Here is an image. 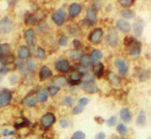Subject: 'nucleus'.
Here are the masks:
<instances>
[{
    "label": "nucleus",
    "instance_id": "1",
    "mask_svg": "<svg viewBox=\"0 0 151 139\" xmlns=\"http://www.w3.org/2000/svg\"><path fill=\"white\" fill-rule=\"evenodd\" d=\"M13 29V21L8 17L2 18L0 21V33L8 34L11 32Z\"/></svg>",
    "mask_w": 151,
    "mask_h": 139
},
{
    "label": "nucleus",
    "instance_id": "2",
    "mask_svg": "<svg viewBox=\"0 0 151 139\" xmlns=\"http://www.w3.org/2000/svg\"><path fill=\"white\" fill-rule=\"evenodd\" d=\"M65 17H66L65 11L62 10V9H59V10H57L53 13L52 18V20L54 22L56 25L61 27L64 23Z\"/></svg>",
    "mask_w": 151,
    "mask_h": 139
},
{
    "label": "nucleus",
    "instance_id": "3",
    "mask_svg": "<svg viewBox=\"0 0 151 139\" xmlns=\"http://www.w3.org/2000/svg\"><path fill=\"white\" fill-rule=\"evenodd\" d=\"M55 120V116L52 113H47L41 118V123L45 128H49L54 124Z\"/></svg>",
    "mask_w": 151,
    "mask_h": 139
},
{
    "label": "nucleus",
    "instance_id": "4",
    "mask_svg": "<svg viewBox=\"0 0 151 139\" xmlns=\"http://www.w3.org/2000/svg\"><path fill=\"white\" fill-rule=\"evenodd\" d=\"M82 89L85 91L87 93H96L98 92V88L94 80L92 81H83Z\"/></svg>",
    "mask_w": 151,
    "mask_h": 139
},
{
    "label": "nucleus",
    "instance_id": "5",
    "mask_svg": "<svg viewBox=\"0 0 151 139\" xmlns=\"http://www.w3.org/2000/svg\"><path fill=\"white\" fill-rule=\"evenodd\" d=\"M103 34H104V32H103L102 29L96 28L91 32V33L88 36V39L90 40L92 42L97 44V43L101 41Z\"/></svg>",
    "mask_w": 151,
    "mask_h": 139
},
{
    "label": "nucleus",
    "instance_id": "6",
    "mask_svg": "<svg viewBox=\"0 0 151 139\" xmlns=\"http://www.w3.org/2000/svg\"><path fill=\"white\" fill-rule=\"evenodd\" d=\"M97 11L94 8H89L87 11L86 18L85 20L89 25H92L94 23H95L97 21V15H96Z\"/></svg>",
    "mask_w": 151,
    "mask_h": 139
},
{
    "label": "nucleus",
    "instance_id": "7",
    "mask_svg": "<svg viewBox=\"0 0 151 139\" xmlns=\"http://www.w3.org/2000/svg\"><path fill=\"white\" fill-rule=\"evenodd\" d=\"M115 66L119 70L121 75H126L128 72V65L125 60L122 59H116L115 60Z\"/></svg>",
    "mask_w": 151,
    "mask_h": 139
},
{
    "label": "nucleus",
    "instance_id": "8",
    "mask_svg": "<svg viewBox=\"0 0 151 139\" xmlns=\"http://www.w3.org/2000/svg\"><path fill=\"white\" fill-rule=\"evenodd\" d=\"M130 46H131V50H130V54L134 57H138L140 54V51H141V47H142L141 43L135 39Z\"/></svg>",
    "mask_w": 151,
    "mask_h": 139
},
{
    "label": "nucleus",
    "instance_id": "9",
    "mask_svg": "<svg viewBox=\"0 0 151 139\" xmlns=\"http://www.w3.org/2000/svg\"><path fill=\"white\" fill-rule=\"evenodd\" d=\"M55 68L61 72H67L70 69V63L67 59H61L55 64Z\"/></svg>",
    "mask_w": 151,
    "mask_h": 139
},
{
    "label": "nucleus",
    "instance_id": "10",
    "mask_svg": "<svg viewBox=\"0 0 151 139\" xmlns=\"http://www.w3.org/2000/svg\"><path fill=\"white\" fill-rule=\"evenodd\" d=\"M11 98V94L8 91L0 93V108L5 107L8 105Z\"/></svg>",
    "mask_w": 151,
    "mask_h": 139
},
{
    "label": "nucleus",
    "instance_id": "11",
    "mask_svg": "<svg viewBox=\"0 0 151 139\" xmlns=\"http://www.w3.org/2000/svg\"><path fill=\"white\" fill-rule=\"evenodd\" d=\"M25 38L28 45L30 47L34 46L35 38H36V33L32 29H28L25 32Z\"/></svg>",
    "mask_w": 151,
    "mask_h": 139
},
{
    "label": "nucleus",
    "instance_id": "12",
    "mask_svg": "<svg viewBox=\"0 0 151 139\" xmlns=\"http://www.w3.org/2000/svg\"><path fill=\"white\" fill-rule=\"evenodd\" d=\"M107 41L108 45L112 47H115L118 44V34L116 31L110 32L107 37Z\"/></svg>",
    "mask_w": 151,
    "mask_h": 139
},
{
    "label": "nucleus",
    "instance_id": "13",
    "mask_svg": "<svg viewBox=\"0 0 151 139\" xmlns=\"http://www.w3.org/2000/svg\"><path fill=\"white\" fill-rule=\"evenodd\" d=\"M116 25L119 30L123 32H128L131 30V25L128 21L120 19L116 22Z\"/></svg>",
    "mask_w": 151,
    "mask_h": 139
},
{
    "label": "nucleus",
    "instance_id": "14",
    "mask_svg": "<svg viewBox=\"0 0 151 139\" xmlns=\"http://www.w3.org/2000/svg\"><path fill=\"white\" fill-rule=\"evenodd\" d=\"M52 75V70H51L48 66H43L42 67L40 73V78L42 81L45 80V79H48L49 78H51Z\"/></svg>",
    "mask_w": 151,
    "mask_h": 139
},
{
    "label": "nucleus",
    "instance_id": "15",
    "mask_svg": "<svg viewBox=\"0 0 151 139\" xmlns=\"http://www.w3.org/2000/svg\"><path fill=\"white\" fill-rule=\"evenodd\" d=\"M81 6L78 3H73L69 8V12L72 17H77L81 12Z\"/></svg>",
    "mask_w": 151,
    "mask_h": 139
},
{
    "label": "nucleus",
    "instance_id": "16",
    "mask_svg": "<svg viewBox=\"0 0 151 139\" xmlns=\"http://www.w3.org/2000/svg\"><path fill=\"white\" fill-rule=\"evenodd\" d=\"M104 66L102 63H96L93 67L94 75H95L97 78H101L104 74Z\"/></svg>",
    "mask_w": 151,
    "mask_h": 139
},
{
    "label": "nucleus",
    "instance_id": "17",
    "mask_svg": "<svg viewBox=\"0 0 151 139\" xmlns=\"http://www.w3.org/2000/svg\"><path fill=\"white\" fill-rule=\"evenodd\" d=\"M134 32L137 37H140L141 36L143 33V30H144V23L140 20H138L135 22L133 25Z\"/></svg>",
    "mask_w": 151,
    "mask_h": 139
},
{
    "label": "nucleus",
    "instance_id": "18",
    "mask_svg": "<svg viewBox=\"0 0 151 139\" xmlns=\"http://www.w3.org/2000/svg\"><path fill=\"white\" fill-rule=\"evenodd\" d=\"M120 117L126 123H129L131 119V114L129 109L122 108L120 111Z\"/></svg>",
    "mask_w": 151,
    "mask_h": 139
},
{
    "label": "nucleus",
    "instance_id": "19",
    "mask_svg": "<svg viewBox=\"0 0 151 139\" xmlns=\"http://www.w3.org/2000/svg\"><path fill=\"white\" fill-rule=\"evenodd\" d=\"M18 57L20 59H25L30 57V50L27 46L22 45L18 50Z\"/></svg>",
    "mask_w": 151,
    "mask_h": 139
},
{
    "label": "nucleus",
    "instance_id": "20",
    "mask_svg": "<svg viewBox=\"0 0 151 139\" xmlns=\"http://www.w3.org/2000/svg\"><path fill=\"white\" fill-rule=\"evenodd\" d=\"M147 122V117L144 111H140L139 112L138 117L136 119V125L138 126H144Z\"/></svg>",
    "mask_w": 151,
    "mask_h": 139
},
{
    "label": "nucleus",
    "instance_id": "21",
    "mask_svg": "<svg viewBox=\"0 0 151 139\" xmlns=\"http://www.w3.org/2000/svg\"><path fill=\"white\" fill-rule=\"evenodd\" d=\"M82 74L79 73H74L70 75V80H69V84L71 85H77L80 83L82 78Z\"/></svg>",
    "mask_w": 151,
    "mask_h": 139
},
{
    "label": "nucleus",
    "instance_id": "22",
    "mask_svg": "<svg viewBox=\"0 0 151 139\" xmlns=\"http://www.w3.org/2000/svg\"><path fill=\"white\" fill-rule=\"evenodd\" d=\"M15 59V58L13 55H0V63L3 66L13 63Z\"/></svg>",
    "mask_w": 151,
    "mask_h": 139
},
{
    "label": "nucleus",
    "instance_id": "23",
    "mask_svg": "<svg viewBox=\"0 0 151 139\" xmlns=\"http://www.w3.org/2000/svg\"><path fill=\"white\" fill-rule=\"evenodd\" d=\"M48 98H49V91L47 90V89H42L38 93V99L40 100V102H46L47 100H48Z\"/></svg>",
    "mask_w": 151,
    "mask_h": 139
},
{
    "label": "nucleus",
    "instance_id": "24",
    "mask_svg": "<svg viewBox=\"0 0 151 139\" xmlns=\"http://www.w3.org/2000/svg\"><path fill=\"white\" fill-rule=\"evenodd\" d=\"M121 16L126 20H129V19H132L134 17L135 12L131 9H126V10L121 11Z\"/></svg>",
    "mask_w": 151,
    "mask_h": 139
},
{
    "label": "nucleus",
    "instance_id": "25",
    "mask_svg": "<svg viewBox=\"0 0 151 139\" xmlns=\"http://www.w3.org/2000/svg\"><path fill=\"white\" fill-rule=\"evenodd\" d=\"M103 54L102 52L99 50H94L92 52V55H91V60L92 62H97V61H99L100 59L102 58Z\"/></svg>",
    "mask_w": 151,
    "mask_h": 139
},
{
    "label": "nucleus",
    "instance_id": "26",
    "mask_svg": "<svg viewBox=\"0 0 151 139\" xmlns=\"http://www.w3.org/2000/svg\"><path fill=\"white\" fill-rule=\"evenodd\" d=\"M92 60H91V58L88 55H83L81 58V63L82 66L84 67V68H87V67H89L92 64Z\"/></svg>",
    "mask_w": 151,
    "mask_h": 139
},
{
    "label": "nucleus",
    "instance_id": "27",
    "mask_svg": "<svg viewBox=\"0 0 151 139\" xmlns=\"http://www.w3.org/2000/svg\"><path fill=\"white\" fill-rule=\"evenodd\" d=\"M11 50L10 45L7 43H4L0 45V55H7Z\"/></svg>",
    "mask_w": 151,
    "mask_h": 139
},
{
    "label": "nucleus",
    "instance_id": "28",
    "mask_svg": "<svg viewBox=\"0 0 151 139\" xmlns=\"http://www.w3.org/2000/svg\"><path fill=\"white\" fill-rule=\"evenodd\" d=\"M83 50H79V49H76V50H73L70 54V58L73 60H77L79 59L80 57H82V55H83Z\"/></svg>",
    "mask_w": 151,
    "mask_h": 139
},
{
    "label": "nucleus",
    "instance_id": "29",
    "mask_svg": "<svg viewBox=\"0 0 151 139\" xmlns=\"http://www.w3.org/2000/svg\"><path fill=\"white\" fill-rule=\"evenodd\" d=\"M54 84H55L56 87H64L67 84V80L65 78H63V77H60L58 78H56L54 81Z\"/></svg>",
    "mask_w": 151,
    "mask_h": 139
},
{
    "label": "nucleus",
    "instance_id": "30",
    "mask_svg": "<svg viewBox=\"0 0 151 139\" xmlns=\"http://www.w3.org/2000/svg\"><path fill=\"white\" fill-rule=\"evenodd\" d=\"M116 131L119 132L120 135H126L128 132V128L123 123H119L116 127Z\"/></svg>",
    "mask_w": 151,
    "mask_h": 139
},
{
    "label": "nucleus",
    "instance_id": "31",
    "mask_svg": "<svg viewBox=\"0 0 151 139\" xmlns=\"http://www.w3.org/2000/svg\"><path fill=\"white\" fill-rule=\"evenodd\" d=\"M72 139H85V134L82 131H76L73 134Z\"/></svg>",
    "mask_w": 151,
    "mask_h": 139
},
{
    "label": "nucleus",
    "instance_id": "32",
    "mask_svg": "<svg viewBox=\"0 0 151 139\" xmlns=\"http://www.w3.org/2000/svg\"><path fill=\"white\" fill-rule=\"evenodd\" d=\"M27 68L30 72H33L36 68V64L34 61L30 60L27 63Z\"/></svg>",
    "mask_w": 151,
    "mask_h": 139
},
{
    "label": "nucleus",
    "instance_id": "33",
    "mask_svg": "<svg viewBox=\"0 0 151 139\" xmlns=\"http://www.w3.org/2000/svg\"><path fill=\"white\" fill-rule=\"evenodd\" d=\"M117 122V117L116 116H112L106 120V124L107 126L112 127L116 125Z\"/></svg>",
    "mask_w": 151,
    "mask_h": 139
},
{
    "label": "nucleus",
    "instance_id": "34",
    "mask_svg": "<svg viewBox=\"0 0 151 139\" xmlns=\"http://www.w3.org/2000/svg\"><path fill=\"white\" fill-rule=\"evenodd\" d=\"M119 2L122 7L128 8L133 5L135 1L134 0H119Z\"/></svg>",
    "mask_w": 151,
    "mask_h": 139
},
{
    "label": "nucleus",
    "instance_id": "35",
    "mask_svg": "<svg viewBox=\"0 0 151 139\" xmlns=\"http://www.w3.org/2000/svg\"><path fill=\"white\" fill-rule=\"evenodd\" d=\"M25 103L27 106H30V107L34 106V105H36V104L37 103V98L35 96L28 98L27 100H26Z\"/></svg>",
    "mask_w": 151,
    "mask_h": 139
},
{
    "label": "nucleus",
    "instance_id": "36",
    "mask_svg": "<svg viewBox=\"0 0 151 139\" xmlns=\"http://www.w3.org/2000/svg\"><path fill=\"white\" fill-rule=\"evenodd\" d=\"M63 102H64V104L66 106L70 107V106H72L73 103V98L71 96H66L64 98Z\"/></svg>",
    "mask_w": 151,
    "mask_h": 139
},
{
    "label": "nucleus",
    "instance_id": "37",
    "mask_svg": "<svg viewBox=\"0 0 151 139\" xmlns=\"http://www.w3.org/2000/svg\"><path fill=\"white\" fill-rule=\"evenodd\" d=\"M48 89H49L48 91L49 92L51 96H54V95H56L58 93V91L60 90V88L58 87H56V86H51Z\"/></svg>",
    "mask_w": 151,
    "mask_h": 139
},
{
    "label": "nucleus",
    "instance_id": "38",
    "mask_svg": "<svg viewBox=\"0 0 151 139\" xmlns=\"http://www.w3.org/2000/svg\"><path fill=\"white\" fill-rule=\"evenodd\" d=\"M84 111V108L83 107L80 106V105H76L75 107L73 108V114H81V113L83 112Z\"/></svg>",
    "mask_w": 151,
    "mask_h": 139
},
{
    "label": "nucleus",
    "instance_id": "39",
    "mask_svg": "<svg viewBox=\"0 0 151 139\" xmlns=\"http://www.w3.org/2000/svg\"><path fill=\"white\" fill-rule=\"evenodd\" d=\"M36 54H37L38 57L40 58V59H44V58H45V50L42 48V47H38L37 50H36Z\"/></svg>",
    "mask_w": 151,
    "mask_h": 139
},
{
    "label": "nucleus",
    "instance_id": "40",
    "mask_svg": "<svg viewBox=\"0 0 151 139\" xmlns=\"http://www.w3.org/2000/svg\"><path fill=\"white\" fill-rule=\"evenodd\" d=\"M109 79H110L112 84H115V85H116V84H118V78H117L116 75L114 73L110 74V75H109Z\"/></svg>",
    "mask_w": 151,
    "mask_h": 139
},
{
    "label": "nucleus",
    "instance_id": "41",
    "mask_svg": "<svg viewBox=\"0 0 151 139\" xmlns=\"http://www.w3.org/2000/svg\"><path fill=\"white\" fill-rule=\"evenodd\" d=\"M67 42H68V38H67V36H62L59 40V44L61 46H67Z\"/></svg>",
    "mask_w": 151,
    "mask_h": 139
},
{
    "label": "nucleus",
    "instance_id": "42",
    "mask_svg": "<svg viewBox=\"0 0 151 139\" xmlns=\"http://www.w3.org/2000/svg\"><path fill=\"white\" fill-rule=\"evenodd\" d=\"M82 78H83V81H92V80H94L93 75L89 73L85 74V76L83 77Z\"/></svg>",
    "mask_w": 151,
    "mask_h": 139
},
{
    "label": "nucleus",
    "instance_id": "43",
    "mask_svg": "<svg viewBox=\"0 0 151 139\" xmlns=\"http://www.w3.org/2000/svg\"><path fill=\"white\" fill-rule=\"evenodd\" d=\"M135 38H134L133 37H130V36H127V37H126V38H125L124 40V43L125 45H128V46H130V45L132 44V43L134 42V41H135Z\"/></svg>",
    "mask_w": 151,
    "mask_h": 139
},
{
    "label": "nucleus",
    "instance_id": "44",
    "mask_svg": "<svg viewBox=\"0 0 151 139\" xmlns=\"http://www.w3.org/2000/svg\"><path fill=\"white\" fill-rule=\"evenodd\" d=\"M79 105L82 106V107H85V106H86L88 103V99L85 97L84 98H81L79 100Z\"/></svg>",
    "mask_w": 151,
    "mask_h": 139
},
{
    "label": "nucleus",
    "instance_id": "45",
    "mask_svg": "<svg viewBox=\"0 0 151 139\" xmlns=\"http://www.w3.org/2000/svg\"><path fill=\"white\" fill-rule=\"evenodd\" d=\"M29 124H30V122L28 121L27 119H24V121L21 122L20 123H17V124H15V127H16V128L18 129H20V127L27 126L29 125Z\"/></svg>",
    "mask_w": 151,
    "mask_h": 139
},
{
    "label": "nucleus",
    "instance_id": "46",
    "mask_svg": "<svg viewBox=\"0 0 151 139\" xmlns=\"http://www.w3.org/2000/svg\"><path fill=\"white\" fill-rule=\"evenodd\" d=\"M11 70L10 67L7 66H3L0 68V74H6Z\"/></svg>",
    "mask_w": 151,
    "mask_h": 139
},
{
    "label": "nucleus",
    "instance_id": "47",
    "mask_svg": "<svg viewBox=\"0 0 151 139\" xmlns=\"http://www.w3.org/2000/svg\"><path fill=\"white\" fill-rule=\"evenodd\" d=\"M14 134H15V131H11L8 130L7 129H4L3 132H2V135L4 136H13Z\"/></svg>",
    "mask_w": 151,
    "mask_h": 139
},
{
    "label": "nucleus",
    "instance_id": "48",
    "mask_svg": "<svg viewBox=\"0 0 151 139\" xmlns=\"http://www.w3.org/2000/svg\"><path fill=\"white\" fill-rule=\"evenodd\" d=\"M60 125H61V126L62 127V128L65 129V128H67V127H68L69 123L67 119H61V121H60Z\"/></svg>",
    "mask_w": 151,
    "mask_h": 139
},
{
    "label": "nucleus",
    "instance_id": "49",
    "mask_svg": "<svg viewBox=\"0 0 151 139\" xmlns=\"http://www.w3.org/2000/svg\"><path fill=\"white\" fill-rule=\"evenodd\" d=\"M105 138H106V134L104 132H100L96 135L95 139H105Z\"/></svg>",
    "mask_w": 151,
    "mask_h": 139
},
{
    "label": "nucleus",
    "instance_id": "50",
    "mask_svg": "<svg viewBox=\"0 0 151 139\" xmlns=\"http://www.w3.org/2000/svg\"><path fill=\"white\" fill-rule=\"evenodd\" d=\"M73 45L76 49L80 48V47H82L81 42H80V41H79L78 39H74L73 40Z\"/></svg>",
    "mask_w": 151,
    "mask_h": 139
},
{
    "label": "nucleus",
    "instance_id": "51",
    "mask_svg": "<svg viewBox=\"0 0 151 139\" xmlns=\"http://www.w3.org/2000/svg\"><path fill=\"white\" fill-rule=\"evenodd\" d=\"M101 7V2H100V1H95V2H94V8L95 9L96 11H97V9Z\"/></svg>",
    "mask_w": 151,
    "mask_h": 139
},
{
    "label": "nucleus",
    "instance_id": "52",
    "mask_svg": "<svg viewBox=\"0 0 151 139\" xmlns=\"http://www.w3.org/2000/svg\"><path fill=\"white\" fill-rule=\"evenodd\" d=\"M2 75H1V74H0V82L2 81Z\"/></svg>",
    "mask_w": 151,
    "mask_h": 139
},
{
    "label": "nucleus",
    "instance_id": "53",
    "mask_svg": "<svg viewBox=\"0 0 151 139\" xmlns=\"http://www.w3.org/2000/svg\"><path fill=\"white\" fill-rule=\"evenodd\" d=\"M149 139H150V138H149Z\"/></svg>",
    "mask_w": 151,
    "mask_h": 139
},
{
    "label": "nucleus",
    "instance_id": "54",
    "mask_svg": "<svg viewBox=\"0 0 151 139\" xmlns=\"http://www.w3.org/2000/svg\"></svg>",
    "mask_w": 151,
    "mask_h": 139
}]
</instances>
